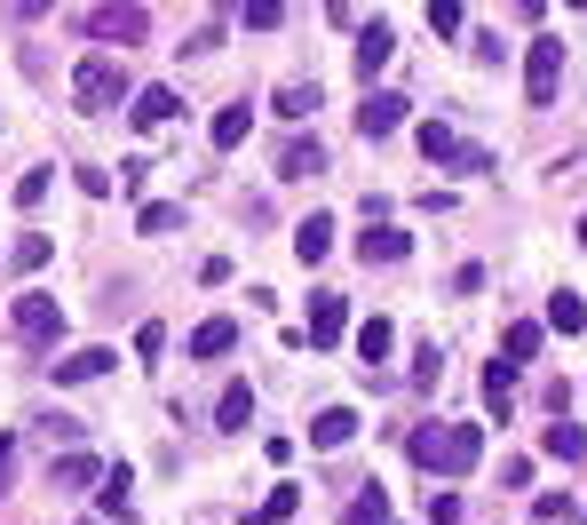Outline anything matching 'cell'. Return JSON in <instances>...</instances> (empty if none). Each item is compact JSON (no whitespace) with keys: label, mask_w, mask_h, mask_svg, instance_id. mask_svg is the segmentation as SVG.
Segmentation results:
<instances>
[{"label":"cell","mask_w":587,"mask_h":525,"mask_svg":"<svg viewBox=\"0 0 587 525\" xmlns=\"http://www.w3.org/2000/svg\"><path fill=\"white\" fill-rule=\"evenodd\" d=\"M413 462L437 478H469L485 462V431L476 422H429V431H413Z\"/></svg>","instance_id":"obj_1"},{"label":"cell","mask_w":587,"mask_h":525,"mask_svg":"<svg viewBox=\"0 0 587 525\" xmlns=\"http://www.w3.org/2000/svg\"><path fill=\"white\" fill-rule=\"evenodd\" d=\"M72 96H80V112H112L120 96H127V64L120 56H88L80 72H72Z\"/></svg>","instance_id":"obj_2"},{"label":"cell","mask_w":587,"mask_h":525,"mask_svg":"<svg viewBox=\"0 0 587 525\" xmlns=\"http://www.w3.org/2000/svg\"><path fill=\"white\" fill-rule=\"evenodd\" d=\"M9 326H16L32 350H56V343H64V303H56V294H16V303H9Z\"/></svg>","instance_id":"obj_3"},{"label":"cell","mask_w":587,"mask_h":525,"mask_svg":"<svg viewBox=\"0 0 587 525\" xmlns=\"http://www.w3.org/2000/svg\"><path fill=\"white\" fill-rule=\"evenodd\" d=\"M556 88H564V41H532V56H524V96H532V104H556Z\"/></svg>","instance_id":"obj_4"},{"label":"cell","mask_w":587,"mask_h":525,"mask_svg":"<svg viewBox=\"0 0 587 525\" xmlns=\"http://www.w3.org/2000/svg\"><path fill=\"white\" fill-rule=\"evenodd\" d=\"M397 127H405V96H397V88H365L358 136H397Z\"/></svg>","instance_id":"obj_5"},{"label":"cell","mask_w":587,"mask_h":525,"mask_svg":"<svg viewBox=\"0 0 587 525\" xmlns=\"http://www.w3.org/2000/svg\"><path fill=\"white\" fill-rule=\"evenodd\" d=\"M80 24L95 32V41H120V48H127V41H144V24H151V16L135 9V0H127V9H88Z\"/></svg>","instance_id":"obj_6"},{"label":"cell","mask_w":587,"mask_h":525,"mask_svg":"<svg viewBox=\"0 0 587 525\" xmlns=\"http://www.w3.org/2000/svg\"><path fill=\"white\" fill-rule=\"evenodd\" d=\"M341 326H350V303H341V294H318V303H309V326H302V343H341Z\"/></svg>","instance_id":"obj_7"},{"label":"cell","mask_w":587,"mask_h":525,"mask_svg":"<svg viewBox=\"0 0 587 525\" xmlns=\"http://www.w3.org/2000/svg\"><path fill=\"white\" fill-rule=\"evenodd\" d=\"M390 48H397V32L382 24V16H373L365 32H358V80L373 88V72H382V64H390Z\"/></svg>","instance_id":"obj_8"},{"label":"cell","mask_w":587,"mask_h":525,"mask_svg":"<svg viewBox=\"0 0 587 525\" xmlns=\"http://www.w3.org/2000/svg\"><path fill=\"white\" fill-rule=\"evenodd\" d=\"M358 255H365V262H405V255H413V232H397V223H373V232H358Z\"/></svg>","instance_id":"obj_9"},{"label":"cell","mask_w":587,"mask_h":525,"mask_svg":"<svg viewBox=\"0 0 587 525\" xmlns=\"http://www.w3.org/2000/svg\"><path fill=\"white\" fill-rule=\"evenodd\" d=\"M112 367H120V350L88 343V350H72V358H56V382H95V375H112Z\"/></svg>","instance_id":"obj_10"},{"label":"cell","mask_w":587,"mask_h":525,"mask_svg":"<svg viewBox=\"0 0 587 525\" xmlns=\"http://www.w3.org/2000/svg\"><path fill=\"white\" fill-rule=\"evenodd\" d=\"M350 438H358V406H326L318 422H309V446H326V454L350 446Z\"/></svg>","instance_id":"obj_11"},{"label":"cell","mask_w":587,"mask_h":525,"mask_svg":"<svg viewBox=\"0 0 587 525\" xmlns=\"http://www.w3.org/2000/svg\"><path fill=\"white\" fill-rule=\"evenodd\" d=\"M461 136H453V127H444V120H421V159H429V168H461Z\"/></svg>","instance_id":"obj_12"},{"label":"cell","mask_w":587,"mask_h":525,"mask_svg":"<svg viewBox=\"0 0 587 525\" xmlns=\"http://www.w3.org/2000/svg\"><path fill=\"white\" fill-rule=\"evenodd\" d=\"M48 478L64 485V494H80V485H103V462H95V454H80V446H72V454H56V470H48Z\"/></svg>","instance_id":"obj_13"},{"label":"cell","mask_w":587,"mask_h":525,"mask_svg":"<svg viewBox=\"0 0 587 525\" xmlns=\"http://www.w3.org/2000/svg\"><path fill=\"white\" fill-rule=\"evenodd\" d=\"M500 350H508V358H500L508 375H516V367H532V358H540V326H532V319H516L508 335H500Z\"/></svg>","instance_id":"obj_14"},{"label":"cell","mask_w":587,"mask_h":525,"mask_svg":"<svg viewBox=\"0 0 587 525\" xmlns=\"http://www.w3.org/2000/svg\"><path fill=\"white\" fill-rule=\"evenodd\" d=\"M326 247H334V215L294 223V255H302V262H326Z\"/></svg>","instance_id":"obj_15"},{"label":"cell","mask_w":587,"mask_h":525,"mask_svg":"<svg viewBox=\"0 0 587 525\" xmlns=\"http://www.w3.org/2000/svg\"><path fill=\"white\" fill-rule=\"evenodd\" d=\"M279 176H286V183H302V176H326V152H318V144H302V136H294V144L279 152Z\"/></svg>","instance_id":"obj_16"},{"label":"cell","mask_w":587,"mask_h":525,"mask_svg":"<svg viewBox=\"0 0 587 525\" xmlns=\"http://www.w3.org/2000/svg\"><path fill=\"white\" fill-rule=\"evenodd\" d=\"M176 112H183L176 88H144V96H135V127H159V120H176Z\"/></svg>","instance_id":"obj_17"},{"label":"cell","mask_w":587,"mask_h":525,"mask_svg":"<svg viewBox=\"0 0 587 525\" xmlns=\"http://www.w3.org/2000/svg\"><path fill=\"white\" fill-rule=\"evenodd\" d=\"M247 422H255V390H247V382H230V390H223V406H215V431H247Z\"/></svg>","instance_id":"obj_18"},{"label":"cell","mask_w":587,"mask_h":525,"mask_svg":"<svg viewBox=\"0 0 587 525\" xmlns=\"http://www.w3.org/2000/svg\"><path fill=\"white\" fill-rule=\"evenodd\" d=\"M247 127H255V112H247V104H223L206 136H215V152H230V144H247Z\"/></svg>","instance_id":"obj_19"},{"label":"cell","mask_w":587,"mask_h":525,"mask_svg":"<svg viewBox=\"0 0 587 525\" xmlns=\"http://www.w3.org/2000/svg\"><path fill=\"white\" fill-rule=\"evenodd\" d=\"M540 446L556 454V462H579V454H587V431H579V422H548V431H540Z\"/></svg>","instance_id":"obj_20"},{"label":"cell","mask_w":587,"mask_h":525,"mask_svg":"<svg viewBox=\"0 0 587 525\" xmlns=\"http://www.w3.org/2000/svg\"><path fill=\"white\" fill-rule=\"evenodd\" d=\"M390 343H397V326H390V319H365V326H358V358H365V367H382Z\"/></svg>","instance_id":"obj_21"},{"label":"cell","mask_w":587,"mask_h":525,"mask_svg":"<svg viewBox=\"0 0 587 525\" xmlns=\"http://www.w3.org/2000/svg\"><path fill=\"white\" fill-rule=\"evenodd\" d=\"M135 223H144L151 239H167V232H183V208L176 200H144V208H135Z\"/></svg>","instance_id":"obj_22"},{"label":"cell","mask_w":587,"mask_h":525,"mask_svg":"<svg viewBox=\"0 0 587 525\" xmlns=\"http://www.w3.org/2000/svg\"><path fill=\"white\" fill-rule=\"evenodd\" d=\"M230 343H238V326H230V319H206L199 335H191V358H223Z\"/></svg>","instance_id":"obj_23"},{"label":"cell","mask_w":587,"mask_h":525,"mask_svg":"<svg viewBox=\"0 0 587 525\" xmlns=\"http://www.w3.org/2000/svg\"><path fill=\"white\" fill-rule=\"evenodd\" d=\"M350 525H397V510H390V494H382V485H365V494L350 502Z\"/></svg>","instance_id":"obj_24"},{"label":"cell","mask_w":587,"mask_h":525,"mask_svg":"<svg viewBox=\"0 0 587 525\" xmlns=\"http://www.w3.org/2000/svg\"><path fill=\"white\" fill-rule=\"evenodd\" d=\"M548 326H564V335H579V326H587V303H579L572 287H564V294H548Z\"/></svg>","instance_id":"obj_25"},{"label":"cell","mask_w":587,"mask_h":525,"mask_svg":"<svg viewBox=\"0 0 587 525\" xmlns=\"http://www.w3.org/2000/svg\"><path fill=\"white\" fill-rule=\"evenodd\" d=\"M294 510H302V485H270V494H262V510H255V517H262V525H286Z\"/></svg>","instance_id":"obj_26"},{"label":"cell","mask_w":587,"mask_h":525,"mask_svg":"<svg viewBox=\"0 0 587 525\" xmlns=\"http://www.w3.org/2000/svg\"><path fill=\"white\" fill-rule=\"evenodd\" d=\"M485 406H493V414L516 406V375H508V367H485Z\"/></svg>","instance_id":"obj_27"},{"label":"cell","mask_w":587,"mask_h":525,"mask_svg":"<svg viewBox=\"0 0 587 525\" xmlns=\"http://www.w3.org/2000/svg\"><path fill=\"white\" fill-rule=\"evenodd\" d=\"M159 350H167V326L144 319V326H135V358H144V367H159Z\"/></svg>","instance_id":"obj_28"},{"label":"cell","mask_w":587,"mask_h":525,"mask_svg":"<svg viewBox=\"0 0 587 525\" xmlns=\"http://www.w3.org/2000/svg\"><path fill=\"white\" fill-rule=\"evenodd\" d=\"M48 200V168H24L16 176V208H41Z\"/></svg>","instance_id":"obj_29"},{"label":"cell","mask_w":587,"mask_h":525,"mask_svg":"<svg viewBox=\"0 0 587 525\" xmlns=\"http://www.w3.org/2000/svg\"><path fill=\"white\" fill-rule=\"evenodd\" d=\"M279 112H286V120H302V112H318V88H302V80H294V88H279Z\"/></svg>","instance_id":"obj_30"},{"label":"cell","mask_w":587,"mask_h":525,"mask_svg":"<svg viewBox=\"0 0 587 525\" xmlns=\"http://www.w3.org/2000/svg\"><path fill=\"white\" fill-rule=\"evenodd\" d=\"M41 262H48V239L24 232V239H16V271H41Z\"/></svg>","instance_id":"obj_31"},{"label":"cell","mask_w":587,"mask_h":525,"mask_svg":"<svg viewBox=\"0 0 587 525\" xmlns=\"http://www.w3.org/2000/svg\"><path fill=\"white\" fill-rule=\"evenodd\" d=\"M437 375H444V358H437V343H429V350H413V382H421V390H429Z\"/></svg>","instance_id":"obj_32"},{"label":"cell","mask_w":587,"mask_h":525,"mask_svg":"<svg viewBox=\"0 0 587 525\" xmlns=\"http://www.w3.org/2000/svg\"><path fill=\"white\" fill-rule=\"evenodd\" d=\"M247 24L270 32V24H286V9H279V0H247Z\"/></svg>","instance_id":"obj_33"},{"label":"cell","mask_w":587,"mask_h":525,"mask_svg":"<svg viewBox=\"0 0 587 525\" xmlns=\"http://www.w3.org/2000/svg\"><path fill=\"white\" fill-rule=\"evenodd\" d=\"M103 510H112V517H127V470H112V478H103Z\"/></svg>","instance_id":"obj_34"},{"label":"cell","mask_w":587,"mask_h":525,"mask_svg":"<svg viewBox=\"0 0 587 525\" xmlns=\"http://www.w3.org/2000/svg\"><path fill=\"white\" fill-rule=\"evenodd\" d=\"M429 24L437 32H461V0H429Z\"/></svg>","instance_id":"obj_35"},{"label":"cell","mask_w":587,"mask_h":525,"mask_svg":"<svg viewBox=\"0 0 587 525\" xmlns=\"http://www.w3.org/2000/svg\"><path fill=\"white\" fill-rule=\"evenodd\" d=\"M151 183V159H120V191H144Z\"/></svg>","instance_id":"obj_36"},{"label":"cell","mask_w":587,"mask_h":525,"mask_svg":"<svg viewBox=\"0 0 587 525\" xmlns=\"http://www.w3.org/2000/svg\"><path fill=\"white\" fill-rule=\"evenodd\" d=\"M429 525H461V502L453 494H429Z\"/></svg>","instance_id":"obj_37"},{"label":"cell","mask_w":587,"mask_h":525,"mask_svg":"<svg viewBox=\"0 0 587 525\" xmlns=\"http://www.w3.org/2000/svg\"><path fill=\"white\" fill-rule=\"evenodd\" d=\"M9 470H16V438H0V494H9Z\"/></svg>","instance_id":"obj_38"},{"label":"cell","mask_w":587,"mask_h":525,"mask_svg":"<svg viewBox=\"0 0 587 525\" xmlns=\"http://www.w3.org/2000/svg\"><path fill=\"white\" fill-rule=\"evenodd\" d=\"M579 239H587V215H579Z\"/></svg>","instance_id":"obj_39"}]
</instances>
